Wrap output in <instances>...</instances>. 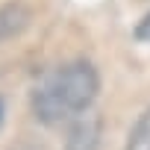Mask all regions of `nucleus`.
<instances>
[{
    "label": "nucleus",
    "instance_id": "obj_1",
    "mask_svg": "<svg viewBox=\"0 0 150 150\" xmlns=\"http://www.w3.org/2000/svg\"><path fill=\"white\" fill-rule=\"evenodd\" d=\"M100 91V74L91 62L86 59H71L33 86L30 91V106L33 115L41 124H65L74 121L77 115L88 112L91 103L97 100Z\"/></svg>",
    "mask_w": 150,
    "mask_h": 150
},
{
    "label": "nucleus",
    "instance_id": "obj_2",
    "mask_svg": "<svg viewBox=\"0 0 150 150\" xmlns=\"http://www.w3.org/2000/svg\"><path fill=\"white\" fill-rule=\"evenodd\" d=\"M100 135H103V118L88 109L71 121L65 135V150H97Z\"/></svg>",
    "mask_w": 150,
    "mask_h": 150
},
{
    "label": "nucleus",
    "instance_id": "obj_3",
    "mask_svg": "<svg viewBox=\"0 0 150 150\" xmlns=\"http://www.w3.org/2000/svg\"><path fill=\"white\" fill-rule=\"evenodd\" d=\"M33 12L24 6V3H6L0 6V41H9L15 35H21L30 24Z\"/></svg>",
    "mask_w": 150,
    "mask_h": 150
},
{
    "label": "nucleus",
    "instance_id": "obj_4",
    "mask_svg": "<svg viewBox=\"0 0 150 150\" xmlns=\"http://www.w3.org/2000/svg\"><path fill=\"white\" fill-rule=\"evenodd\" d=\"M124 150H150V109H144L138 115V121L132 124Z\"/></svg>",
    "mask_w": 150,
    "mask_h": 150
},
{
    "label": "nucleus",
    "instance_id": "obj_5",
    "mask_svg": "<svg viewBox=\"0 0 150 150\" xmlns=\"http://www.w3.org/2000/svg\"><path fill=\"white\" fill-rule=\"evenodd\" d=\"M135 38H138V41H147V44H150V12H147V15H144V18L138 21V27H135Z\"/></svg>",
    "mask_w": 150,
    "mask_h": 150
},
{
    "label": "nucleus",
    "instance_id": "obj_6",
    "mask_svg": "<svg viewBox=\"0 0 150 150\" xmlns=\"http://www.w3.org/2000/svg\"><path fill=\"white\" fill-rule=\"evenodd\" d=\"M0 121H3V100H0Z\"/></svg>",
    "mask_w": 150,
    "mask_h": 150
}]
</instances>
